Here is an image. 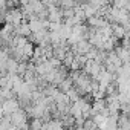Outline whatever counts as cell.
<instances>
[{
    "instance_id": "6da1fadb",
    "label": "cell",
    "mask_w": 130,
    "mask_h": 130,
    "mask_svg": "<svg viewBox=\"0 0 130 130\" xmlns=\"http://www.w3.org/2000/svg\"><path fill=\"white\" fill-rule=\"evenodd\" d=\"M20 109V106H19V101H15L14 98L12 100H5L3 101V104H2V113L5 115V116H11L14 112H17Z\"/></svg>"
}]
</instances>
